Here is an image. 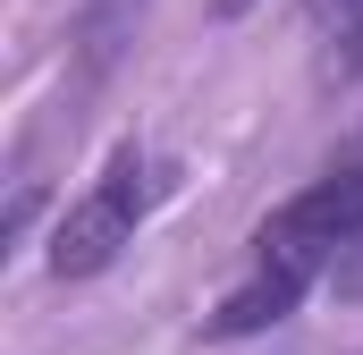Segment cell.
I'll use <instances>...</instances> for the list:
<instances>
[{"label":"cell","mask_w":363,"mask_h":355,"mask_svg":"<svg viewBox=\"0 0 363 355\" xmlns=\"http://www.w3.org/2000/svg\"><path fill=\"white\" fill-rule=\"evenodd\" d=\"M355 237H363V161H347V170L313 178L304 195H287L271 220L254 229V263H287L304 279H321V271L347 263Z\"/></svg>","instance_id":"6da1fadb"},{"label":"cell","mask_w":363,"mask_h":355,"mask_svg":"<svg viewBox=\"0 0 363 355\" xmlns=\"http://www.w3.org/2000/svg\"><path fill=\"white\" fill-rule=\"evenodd\" d=\"M135 220H144V153L118 144L110 170L60 212V229H51V279H101L135 246Z\"/></svg>","instance_id":"7a4b0ae2"},{"label":"cell","mask_w":363,"mask_h":355,"mask_svg":"<svg viewBox=\"0 0 363 355\" xmlns=\"http://www.w3.org/2000/svg\"><path fill=\"white\" fill-rule=\"evenodd\" d=\"M313 279L287 263H254V279H237L228 296H220V313L203 322V339H254V330H271V322H287L296 313V296H304Z\"/></svg>","instance_id":"3957f363"},{"label":"cell","mask_w":363,"mask_h":355,"mask_svg":"<svg viewBox=\"0 0 363 355\" xmlns=\"http://www.w3.org/2000/svg\"><path fill=\"white\" fill-rule=\"evenodd\" d=\"M135 26H144V0H85V26H77V43H85L93 68H110L127 43H135Z\"/></svg>","instance_id":"277c9868"},{"label":"cell","mask_w":363,"mask_h":355,"mask_svg":"<svg viewBox=\"0 0 363 355\" xmlns=\"http://www.w3.org/2000/svg\"><path fill=\"white\" fill-rule=\"evenodd\" d=\"M363 68V0H330V43H321V85H347Z\"/></svg>","instance_id":"5b68a950"},{"label":"cell","mask_w":363,"mask_h":355,"mask_svg":"<svg viewBox=\"0 0 363 355\" xmlns=\"http://www.w3.org/2000/svg\"><path fill=\"white\" fill-rule=\"evenodd\" d=\"M338 296H355V305H363V237L347 246V263H338Z\"/></svg>","instance_id":"8992f818"},{"label":"cell","mask_w":363,"mask_h":355,"mask_svg":"<svg viewBox=\"0 0 363 355\" xmlns=\"http://www.w3.org/2000/svg\"><path fill=\"white\" fill-rule=\"evenodd\" d=\"M245 9H254V0H220V17H245Z\"/></svg>","instance_id":"52a82bcc"}]
</instances>
